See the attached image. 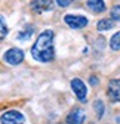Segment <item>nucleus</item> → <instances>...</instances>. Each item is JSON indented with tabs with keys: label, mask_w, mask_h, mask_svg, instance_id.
I'll list each match as a JSON object with an SVG mask.
<instances>
[{
	"label": "nucleus",
	"mask_w": 120,
	"mask_h": 124,
	"mask_svg": "<svg viewBox=\"0 0 120 124\" xmlns=\"http://www.w3.org/2000/svg\"><path fill=\"white\" fill-rule=\"evenodd\" d=\"M31 55L39 62H49L55 56L53 50V33L51 30H46L37 37L36 43L31 47Z\"/></svg>",
	"instance_id": "obj_1"
},
{
	"label": "nucleus",
	"mask_w": 120,
	"mask_h": 124,
	"mask_svg": "<svg viewBox=\"0 0 120 124\" xmlns=\"http://www.w3.org/2000/svg\"><path fill=\"white\" fill-rule=\"evenodd\" d=\"M0 123L2 124H24L25 118L19 111H8L0 117Z\"/></svg>",
	"instance_id": "obj_2"
},
{
	"label": "nucleus",
	"mask_w": 120,
	"mask_h": 124,
	"mask_svg": "<svg viewBox=\"0 0 120 124\" xmlns=\"http://www.w3.org/2000/svg\"><path fill=\"white\" fill-rule=\"evenodd\" d=\"M5 61L10 65H18L24 61V52L21 49H17V47H12L9 49L6 53H5Z\"/></svg>",
	"instance_id": "obj_3"
},
{
	"label": "nucleus",
	"mask_w": 120,
	"mask_h": 124,
	"mask_svg": "<svg viewBox=\"0 0 120 124\" xmlns=\"http://www.w3.org/2000/svg\"><path fill=\"white\" fill-rule=\"evenodd\" d=\"M107 96L111 102H120V78H114L108 83Z\"/></svg>",
	"instance_id": "obj_4"
},
{
	"label": "nucleus",
	"mask_w": 120,
	"mask_h": 124,
	"mask_svg": "<svg viewBox=\"0 0 120 124\" xmlns=\"http://www.w3.org/2000/svg\"><path fill=\"white\" fill-rule=\"evenodd\" d=\"M71 89H73V92H74V95L77 96V99L82 101V102H85L87 89H86V84H85L80 78H74V80H71Z\"/></svg>",
	"instance_id": "obj_5"
},
{
	"label": "nucleus",
	"mask_w": 120,
	"mask_h": 124,
	"mask_svg": "<svg viewBox=\"0 0 120 124\" xmlns=\"http://www.w3.org/2000/svg\"><path fill=\"white\" fill-rule=\"evenodd\" d=\"M30 8H31V10L36 12V13H43L46 10H52L53 3H52V0H31Z\"/></svg>",
	"instance_id": "obj_6"
},
{
	"label": "nucleus",
	"mask_w": 120,
	"mask_h": 124,
	"mask_svg": "<svg viewBox=\"0 0 120 124\" xmlns=\"http://www.w3.org/2000/svg\"><path fill=\"white\" fill-rule=\"evenodd\" d=\"M67 25L70 28H74V30H79V28H83L87 25V18L85 16H76V15H65L64 16Z\"/></svg>",
	"instance_id": "obj_7"
},
{
	"label": "nucleus",
	"mask_w": 120,
	"mask_h": 124,
	"mask_svg": "<svg viewBox=\"0 0 120 124\" xmlns=\"http://www.w3.org/2000/svg\"><path fill=\"white\" fill-rule=\"evenodd\" d=\"M86 115L85 111L80 108H73L71 112L67 115V124H83Z\"/></svg>",
	"instance_id": "obj_8"
},
{
	"label": "nucleus",
	"mask_w": 120,
	"mask_h": 124,
	"mask_svg": "<svg viewBox=\"0 0 120 124\" xmlns=\"http://www.w3.org/2000/svg\"><path fill=\"white\" fill-rule=\"evenodd\" d=\"M87 8L95 13H101L105 10V3L104 0H87Z\"/></svg>",
	"instance_id": "obj_9"
},
{
	"label": "nucleus",
	"mask_w": 120,
	"mask_h": 124,
	"mask_svg": "<svg viewBox=\"0 0 120 124\" xmlns=\"http://www.w3.org/2000/svg\"><path fill=\"white\" fill-rule=\"evenodd\" d=\"M113 27H114V21L110 19V18L101 19V21L98 22V25H96V28H98L99 31H107V30H111Z\"/></svg>",
	"instance_id": "obj_10"
},
{
	"label": "nucleus",
	"mask_w": 120,
	"mask_h": 124,
	"mask_svg": "<svg viewBox=\"0 0 120 124\" xmlns=\"http://www.w3.org/2000/svg\"><path fill=\"white\" fill-rule=\"evenodd\" d=\"M110 47L113 50H120V31H119V33H116L111 37V40H110Z\"/></svg>",
	"instance_id": "obj_11"
},
{
	"label": "nucleus",
	"mask_w": 120,
	"mask_h": 124,
	"mask_svg": "<svg viewBox=\"0 0 120 124\" xmlns=\"http://www.w3.org/2000/svg\"><path fill=\"white\" fill-rule=\"evenodd\" d=\"M94 106H95V111H96V117L98 118H102V115H104V111H105V108H104V103H102V101H95V103H94Z\"/></svg>",
	"instance_id": "obj_12"
},
{
	"label": "nucleus",
	"mask_w": 120,
	"mask_h": 124,
	"mask_svg": "<svg viewBox=\"0 0 120 124\" xmlns=\"http://www.w3.org/2000/svg\"><path fill=\"white\" fill-rule=\"evenodd\" d=\"M6 34H8V27L5 24V19L0 16V40H3L6 37Z\"/></svg>",
	"instance_id": "obj_13"
},
{
	"label": "nucleus",
	"mask_w": 120,
	"mask_h": 124,
	"mask_svg": "<svg viewBox=\"0 0 120 124\" xmlns=\"http://www.w3.org/2000/svg\"><path fill=\"white\" fill-rule=\"evenodd\" d=\"M111 19L113 21H120V5H116L111 9Z\"/></svg>",
	"instance_id": "obj_14"
},
{
	"label": "nucleus",
	"mask_w": 120,
	"mask_h": 124,
	"mask_svg": "<svg viewBox=\"0 0 120 124\" xmlns=\"http://www.w3.org/2000/svg\"><path fill=\"white\" fill-rule=\"evenodd\" d=\"M31 34H33V28H31V27H30V28H25V31H24V33H21V34H19L18 37L24 40V39H27V37H30V36H31Z\"/></svg>",
	"instance_id": "obj_15"
},
{
	"label": "nucleus",
	"mask_w": 120,
	"mask_h": 124,
	"mask_svg": "<svg viewBox=\"0 0 120 124\" xmlns=\"http://www.w3.org/2000/svg\"><path fill=\"white\" fill-rule=\"evenodd\" d=\"M71 2H73V0H56V3H58L59 6H62V8L68 6V5H70Z\"/></svg>",
	"instance_id": "obj_16"
},
{
	"label": "nucleus",
	"mask_w": 120,
	"mask_h": 124,
	"mask_svg": "<svg viewBox=\"0 0 120 124\" xmlns=\"http://www.w3.org/2000/svg\"><path fill=\"white\" fill-rule=\"evenodd\" d=\"M91 84H98V80L95 77H91Z\"/></svg>",
	"instance_id": "obj_17"
}]
</instances>
